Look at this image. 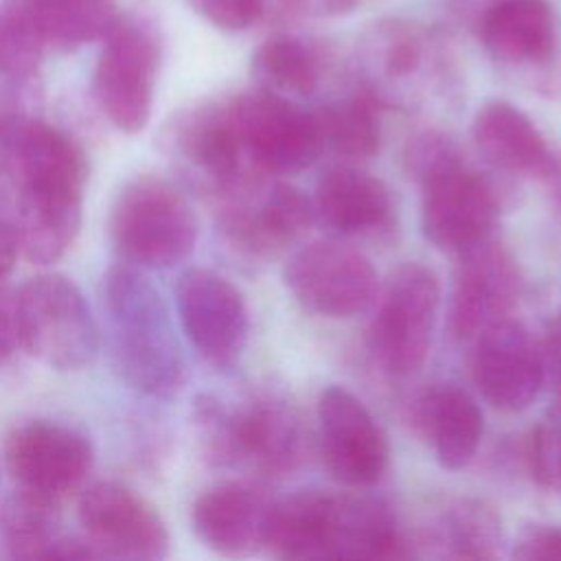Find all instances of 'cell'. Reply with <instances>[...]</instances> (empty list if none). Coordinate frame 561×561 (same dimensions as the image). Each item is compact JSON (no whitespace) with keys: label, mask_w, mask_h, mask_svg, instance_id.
Instances as JSON below:
<instances>
[{"label":"cell","mask_w":561,"mask_h":561,"mask_svg":"<svg viewBox=\"0 0 561 561\" xmlns=\"http://www.w3.org/2000/svg\"><path fill=\"white\" fill-rule=\"evenodd\" d=\"M412 423L445 469L469 465L484 432L478 403L458 386H434L421 392L412 403Z\"/></svg>","instance_id":"cell-24"},{"label":"cell","mask_w":561,"mask_h":561,"mask_svg":"<svg viewBox=\"0 0 561 561\" xmlns=\"http://www.w3.org/2000/svg\"><path fill=\"white\" fill-rule=\"evenodd\" d=\"M502 541L500 517L478 500L451 504L434 526V543L454 559H497Z\"/></svg>","instance_id":"cell-29"},{"label":"cell","mask_w":561,"mask_h":561,"mask_svg":"<svg viewBox=\"0 0 561 561\" xmlns=\"http://www.w3.org/2000/svg\"><path fill=\"white\" fill-rule=\"evenodd\" d=\"M15 180L11 213L20 254L31 263H55L81 228L88 158L83 147L55 125L26 116L2 138Z\"/></svg>","instance_id":"cell-1"},{"label":"cell","mask_w":561,"mask_h":561,"mask_svg":"<svg viewBox=\"0 0 561 561\" xmlns=\"http://www.w3.org/2000/svg\"><path fill=\"white\" fill-rule=\"evenodd\" d=\"M101 302L116 373L147 397L175 394L184 381V355L171 313L140 267L112 265L103 276Z\"/></svg>","instance_id":"cell-3"},{"label":"cell","mask_w":561,"mask_h":561,"mask_svg":"<svg viewBox=\"0 0 561 561\" xmlns=\"http://www.w3.org/2000/svg\"><path fill=\"white\" fill-rule=\"evenodd\" d=\"M110 237L125 263L140 270H169L195 250L197 219L171 182L138 175L112 204Z\"/></svg>","instance_id":"cell-6"},{"label":"cell","mask_w":561,"mask_h":561,"mask_svg":"<svg viewBox=\"0 0 561 561\" xmlns=\"http://www.w3.org/2000/svg\"><path fill=\"white\" fill-rule=\"evenodd\" d=\"M478 31L502 70L539 92H561V18L550 2L497 0L482 13Z\"/></svg>","instance_id":"cell-11"},{"label":"cell","mask_w":561,"mask_h":561,"mask_svg":"<svg viewBox=\"0 0 561 561\" xmlns=\"http://www.w3.org/2000/svg\"><path fill=\"white\" fill-rule=\"evenodd\" d=\"M322 147L353 160L370 158L379 147V125L366 94L344 96L316 112Z\"/></svg>","instance_id":"cell-30"},{"label":"cell","mask_w":561,"mask_h":561,"mask_svg":"<svg viewBox=\"0 0 561 561\" xmlns=\"http://www.w3.org/2000/svg\"><path fill=\"white\" fill-rule=\"evenodd\" d=\"M320 50L296 35L276 33L252 55V75L261 88L280 96H309L320 83Z\"/></svg>","instance_id":"cell-26"},{"label":"cell","mask_w":561,"mask_h":561,"mask_svg":"<svg viewBox=\"0 0 561 561\" xmlns=\"http://www.w3.org/2000/svg\"><path fill=\"white\" fill-rule=\"evenodd\" d=\"M313 208L342 234H375L392 224V197L386 184L353 167H333L318 180Z\"/></svg>","instance_id":"cell-25"},{"label":"cell","mask_w":561,"mask_h":561,"mask_svg":"<svg viewBox=\"0 0 561 561\" xmlns=\"http://www.w3.org/2000/svg\"><path fill=\"white\" fill-rule=\"evenodd\" d=\"M263 548L278 559L405 557L390 508L366 495L298 491L270 504Z\"/></svg>","instance_id":"cell-2"},{"label":"cell","mask_w":561,"mask_h":561,"mask_svg":"<svg viewBox=\"0 0 561 561\" xmlns=\"http://www.w3.org/2000/svg\"><path fill=\"white\" fill-rule=\"evenodd\" d=\"M519 561H561V526H530L513 548Z\"/></svg>","instance_id":"cell-34"},{"label":"cell","mask_w":561,"mask_h":561,"mask_svg":"<svg viewBox=\"0 0 561 561\" xmlns=\"http://www.w3.org/2000/svg\"><path fill=\"white\" fill-rule=\"evenodd\" d=\"M267 0H188V4L221 31H245L265 11Z\"/></svg>","instance_id":"cell-33"},{"label":"cell","mask_w":561,"mask_h":561,"mask_svg":"<svg viewBox=\"0 0 561 561\" xmlns=\"http://www.w3.org/2000/svg\"><path fill=\"white\" fill-rule=\"evenodd\" d=\"M46 48L75 50L103 39L116 22L114 0H28Z\"/></svg>","instance_id":"cell-28"},{"label":"cell","mask_w":561,"mask_h":561,"mask_svg":"<svg viewBox=\"0 0 561 561\" xmlns=\"http://www.w3.org/2000/svg\"><path fill=\"white\" fill-rule=\"evenodd\" d=\"M528 462L533 478L561 495V403H554L550 416L533 430Z\"/></svg>","instance_id":"cell-32"},{"label":"cell","mask_w":561,"mask_h":561,"mask_svg":"<svg viewBox=\"0 0 561 561\" xmlns=\"http://www.w3.org/2000/svg\"><path fill=\"white\" fill-rule=\"evenodd\" d=\"M44 48L28 0H4L0 4V79L28 81Z\"/></svg>","instance_id":"cell-31"},{"label":"cell","mask_w":561,"mask_h":561,"mask_svg":"<svg viewBox=\"0 0 561 561\" xmlns=\"http://www.w3.org/2000/svg\"><path fill=\"white\" fill-rule=\"evenodd\" d=\"M20 346L55 370L88 366L99 329L81 289L61 274H39L15 291Z\"/></svg>","instance_id":"cell-8"},{"label":"cell","mask_w":561,"mask_h":561,"mask_svg":"<svg viewBox=\"0 0 561 561\" xmlns=\"http://www.w3.org/2000/svg\"><path fill=\"white\" fill-rule=\"evenodd\" d=\"M471 136L478 151L495 167L513 175L548 180L554 156L539 127L513 103L491 99L473 116Z\"/></svg>","instance_id":"cell-23"},{"label":"cell","mask_w":561,"mask_h":561,"mask_svg":"<svg viewBox=\"0 0 561 561\" xmlns=\"http://www.w3.org/2000/svg\"><path fill=\"white\" fill-rule=\"evenodd\" d=\"M193 419L204 454L215 465L248 462L265 473L289 469L300 454V425L276 399H250L237 410L210 394L195 401Z\"/></svg>","instance_id":"cell-7"},{"label":"cell","mask_w":561,"mask_h":561,"mask_svg":"<svg viewBox=\"0 0 561 561\" xmlns=\"http://www.w3.org/2000/svg\"><path fill=\"white\" fill-rule=\"evenodd\" d=\"M318 443L327 471L346 486H370L388 467V440L368 408L329 386L318 399Z\"/></svg>","instance_id":"cell-19"},{"label":"cell","mask_w":561,"mask_h":561,"mask_svg":"<svg viewBox=\"0 0 561 561\" xmlns=\"http://www.w3.org/2000/svg\"><path fill=\"white\" fill-rule=\"evenodd\" d=\"M18 254H20V245H18L13 217L9 210L0 206V283L11 274Z\"/></svg>","instance_id":"cell-38"},{"label":"cell","mask_w":561,"mask_h":561,"mask_svg":"<svg viewBox=\"0 0 561 561\" xmlns=\"http://www.w3.org/2000/svg\"><path fill=\"white\" fill-rule=\"evenodd\" d=\"M285 283L307 311L335 320L366 311L379 294L373 263L337 241H316L298 250L285 265Z\"/></svg>","instance_id":"cell-14"},{"label":"cell","mask_w":561,"mask_h":561,"mask_svg":"<svg viewBox=\"0 0 561 561\" xmlns=\"http://www.w3.org/2000/svg\"><path fill=\"white\" fill-rule=\"evenodd\" d=\"M180 324L193 348L213 366L230 368L248 344V309L239 289L221 274L188 267L175 285Z\"/></svg>","instance_id":"cell-17"},{"label":"cell","mask_w":561,"mask_h":561,"mask_svg":"<svg viewBox=\"0 0 561 561\" xmlns=\"http://www.w3.org/2000/svg\"><path fill=\"white\" fill-rule=\"evenodd\" d=\"M541 348L543 381L550 383L554 392V403H561V318L550 322Z\"/></svg>","instance_id":"cell-35"},{"label":"cell","mask_w":561,"mask_h":561,"mask_svg":"<svg viewBox=\"0 0 561 561\" xmlns=\"http://www.w3.org/2000/svg\"><path fill=\"white\" fill-rule=\"evenodd\" d=\"M357 77L373 103L414 107L438 90L449 75L445 42L430 28L383 18L357 39Z\"/></svg>","instance_id":"cell-5"},{"label":"cell","mask_w":561,"mask_h":561,"mask_svg":"<svg viewBox=\"0 0 561 561\" xmlns=\"http://www.w3.org/2000/svg\"><path fill=\"white\" fill-rule=\"evenodd\" d=\"M2 535L13 559H57L66 537L59 533V500L15 489L2 515Z\"/></svg>","instance_id":"cell-27"},{"label":"cell","mask_w":561,"mask_h":561,"mask_svg":"<svg viewBox=\"0 0 561 561\" xmlns=\"http://www.w3.org/2000/svg\"><path fill=\"white\" fill-rule=\"evenodd\" d=\"M79 524L99 559L158 561L169 554L164 519L129 486L101 480L79 497Z\"/></svg>","instance_id":"cell-15"},{"label":"cell","mask_w":561,"mask_h":561,"mask_svg":"<svg viewBox=\"0 0 561 561\" xmlns=\"http://www.w3.org/2000/svg\"><path fill=\"white\" fill-rule=\"evenodd\" d=\"M4 462L18 489L61 502L85 482L94 465V447L70 425L37 419L11 430Z\"/></svg>","instance_id":"cell-16"},{"label":"cell","mask_w":561,"mask_h":561,"mask_svg":"<svg viewBox=\"0 0 561 561\" xmlns=\"http://www.w3.org/2000/svg\"><path fill=\"white\" fill-rule=\"evenodd\" d=\"M438 280L421 263L397 267L377 302L368 327V346L390 375H412L427 357L436 309Z\"/></svg>","instance_id":"cell-12"},{"label":"cell","mask_w":561,"mask_h":561,"mask_svg":"<svg viewBox=\"0 0 561 561\" xmlns=\"http://www.w3.org/2000/svg\"><path fill=\"white\" fill-rule=\"evenodd\" d=\"M0 151H2V138H0Z\"/></svg>","instance_id":"cell-40"},{"label":"cell","mask_w":561,"mask_h":561,"mask_svg":"<svg viewBox=\"0 0 561 561\" xmlns=\"http://www.w3.org/2000/svg\"><path fill=\"white\" fill-rule=\"evenodd\" d=\"M519 296L513 256L489 239L458 252L447 324L456 340H469L508 318Z\"/></svg>","instance_id":"cell-20"},{"label":"cell","mask_w":561,"mask_h":561,"mask_svg":"<svg viewBox=\"0 0 561 561\" xmlns=\"http://www.w3.org/2000/svg\"><path fill=\"white\" fill-rule=\"evenodd\" d=\"M471 373L493 408L526 410L543 386L541 348L517 320H497L478 333Z\"/></svg>","instance_id":"cell-21"},{"label":"cell","mask_w":561,"mask_h":561,"mask_svg":"<svg viewBox=\"0 0 561 561\" xmlns=\"http://www.w3.org/2000/svg\"><path fill=\"white\" fill-rule=\"evenodd\" d=\"M408 162L421 180V226L430 243L458 254L489 239L497 215L495 191L451 140L423 134L410 145Z\"/></svg>","instance_id":"cell-4"},{"label":"cell","mask_w":561,"mask_h":561,"mask_svg":"<svg viewBox=\"0 0 561 561\" xmlns=\"http://www.w3.org/2000/svg\"><path fill=\"white\" fill-rule=\"evenodd\" d=\"M283 2H285L287 11H294V13L331 18V15L351 13L366 0H283Z\"/></svg>","instance_id":"cell-37"},{"label":"cell","mask_w":561,"mask_h":561,"mask_svg":"<svg viewBox=\"0 0 561 561\" xmlns=\"http://www.w3.org/2000/svg\"><path fill=\"white\" fill-rule=\"evenodd\" d=\"M248 164L256 173H296L322 149L316 112L265 88L230 99Z\"/></svg>","instance_id":"cell-13"},{"label":"cell","mask_w":561,"mask_h":561,"mask_svg":"<svg viewBox=\"0 0 561 561\" xmlns=\"http://www.w3.org/2000/svg\"><path fill=\"white\" fill-rule=\"evenodd\" d=\"M219 226L248 252H270L300 237L313 221L311 199L296 186L274 182L263 186L252 175L217 197Z\"/></svg>","instance_id":"cell-18"},{"label":"cell","mask_w":561,"mask_h":561,"mask_svg":"<svg viewBox=\"0 0 561 561\" xmlns=\"http://www.w3.org/2000/svg\"><path fill=\"white\" fill-rule=\"evenodd\" d=\"M160 147L191 186L215 199L252 175L230 99L202 103L173 116L160 136Z\"/></svg>","instance_id":"cell-10"},{"label":"cell","mask_w":561,"mask_h":561,"mask_svg":"<svg viewBox=\"0 0 561 561\" xmlns=\"http://www.w3.org/2000/svg\"><path fill=\"white\" fill-rule=\"evenodd\" d=\"M270 504L272 500L254 484L224 482L195 500L191 524L197 539L213 552L245 557L263 548Z\"/></svg>","instance_id":"cell-22"},{"label":"cell","mask_w":561,"mask_h":561,"mask_svg":"<svg viewBox=\"0 0 561 561\" xmlns=\"http://www.w3.org/2000/svg\"><path fill=\"white\" fill-rule=\"evenodd\" d=\"M160 68V37L140 15H118L103 37L94 66V96L103 116L125 134L151 116Z\"/></svg>","instance_id":"cell-9"},{"label":"cell","mask_w":561,"mask_h":561,"mask_svg":"<svg viewBox=\"0 0 561 561\" xmlns=\"http://www.w3.org/2000/svg\"><path fill=\"white\" fill-rule=\"evenodd\" d=\"M548 180H552L554 204H557V208H559V213H561V158L554 160V167H552V173H550Z\"/></svg>","instance_id":"cell-39"},{"label":"cell","mask_w":561,"mask_h":561,"mask_svg":"<svg viewBox=\"0 0 561 561\" xmlns=\"http://www.w3.org/2000/svg\"><path fill=\"white\" fill-rule=\"evenodd\" d=\"M18 346H20V333H18L15 291H11L2 280L0 283V364L7 362Z\"/></svg>","instance_id":"cell-36"}]
</instances>
